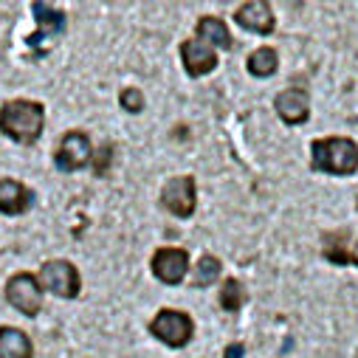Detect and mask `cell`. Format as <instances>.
<instances>
[{
    "label": "cell",
    "instance_id": "ba28073f",
    "mask_svg": "<svg viewBox=\"0 0 358 358\" xmlns=\"http://www.w3.org/2000/svg\"><path fill=\"white\" fill-rule=\"evenodd\" d=\"M189 271V254L184 248H158L152 254V274L164 285H178Z\"/></svg>",
    "mask_w": 358,
    "mask_h": 358
},
{
    "label": "cell",
    "instance_id": "4fadbf2b",
    "mask_svg": "<svg viewBox=\"0 0 358 358\" xmlns=\"http://www.w3.org/2000/svg\"><path fill=\"white\" fill-rule=\"evenodd\" d=\"M34 195L15 178H0V212L3 215H23L31 206Z\"/></svg>",
    "mask_w": 358,
    "mask_h": 358
},
{
    "label": "cell",
    "instance_id": "277c9868",
    "mask_svg": "<svg viewBox=\"0 0 358 358\" xmlns=\"http://www.w3.org/2000/svg\"><path fill=\"white\" fill-rule=\"evenodd\" d=\"M150 333L169 347H187L195 336V322L181 310H161L150 322Z\"/></svg>",
    "mask_w": 358,
    "mask_h": 358
},
{
    "label": "cell",
    "instance_id": "e0dca14e",
    "mask_svg": "<svg viewBox=\"0 0 358 358\" xmlns=\"http://www.w3.org/2000/svg\"><path fill=\"white\" fill-rule=\"evenodd\" d=\"M217 277H220V262H217V257H212V254H203V257L195 262L192 285H195V288H206V285L217 282Z\"/></svg>",
    "mask_w": 358,
    "mask_h": 358
},
{
    "label": "cell",
    "instance_id": "8992f818",
    "mask_svg": "<svg viewBox=\"0 0 358 358\" xmlns=\"http://www.w3.org/2000/svg\"><path fill=\"white\" fill-rule=\"evenodd\" d=\"M161 206L169 209L178 217H192L198 206V192H195V178L192 175H178L169 178L161 189Z\"/></svg>",
    "mask_w": 358,
    "mask_h": 358
},
{
    "label": "cell",
    "instance_id": "7402d4cb",
    "mask_svg": "<svg viewBox=\"0 0 358 358\" xmlns=\"http://www.w3.org/2000/svg\"><path fill=\"white\" fill-rule=\"evenodd\" d=\"M243 355H245V347L243 344H229L226 352H223V358H243Z\"/></svg>",
    "mask_w": 358,
    "mask_h": 358
},
{
    "label": "cell",
    "instance_id": "44dd1931",
    "mask_svg": "<svg viewBox=\"0 0 358 358\" xmlns=\"http://www.w3.org/2000/svg\"><path fill=\"white\" fill-rule=\"evenodd\" d=\"M110 161H113V147H110V144H105V147L96 152V158H94V169H96V175H108Z\"/></svg>",
    "mask_w": 358,
    "mask_h": 358
},
{
    "label": "cell",
    "instance_id": "5b68a950",
    "mask_svg": "<svg viewBox=\"0 0 358 358\" xmlns=\"http://www.w3.org/2000/svg\"><path fill=\"white\" fill-rule=\"evenodd\" d=\"M6 299L12 308H17L23 316H37L43 308V288L40 280L29 271H20L15 277H9L6 282Z\"/></svg>",
    "mask_w": 358,
    "mask_h": 358
},
{
    "label": "cell",
    "instance_id": "8fae6325",
    "mask_svg": "<svg viewBox=\"0 0 358 358\" xmlns=\"http://www.w3.org/2000/svg\"><path fill=\"white\" fill-rule=\"evenodd\" d=\"M234 20H237L240 29L254 31V34H262V37H268V34L274 31V26H277L271 6L262 3V0H251V3H243V6L237 9Z\"/></svg>",
    "mask_w": 358,
    "mask_h": 358
},
{
    "label": "cell",
    "instance_id": "9c48e42d",
    "mask_svg": "<svg viewBox=\"0 0 358 358\" xmlns=\"http://www.w3.org/2000/svg\"><path fill=\"white\" fill-rule=\"evenodd\" d=\"M31 12H34V20H37L40 31H34V34L29 37V45L37 48V54H45V45H43V43L65 31V12H59V9L48 6V3H43V0H34Z\"/></svg>",
    "mask_w": 358,
    "mask_h": 358
},
{
    "label": "cell",
    "instance_id": "d6986e66",
    "mask_svg": "<svg viewBox=\"0 0 358 358\" xmlns=\"http://www.w3.org/2000/svg\"><path fill=\"white\" fill-rule=\"evenodd\" d=\"M322 251H324V257H327L333 265H347V262H350V254L344 251V240H341L338 234H324Z\"/></svg>",
    "mask_w": 358,
    "mask_h": 358
},
{
    "label": "cell",
    "instance_id": "9a60e30c",
    "mask_svg": "<svg viewBox=\"0 0 358 358\" xmlns=\"http://www.w3.org/2000/svg\"><path fill=\"white\" fill-rule=\"evenodd\" d=\"M195 31H198V37L209 45H217V48H223V51H229L234 43H231V34H229V29H226V23L220 20V17H201L198 20V26H195Z\"/></svg>",
    "mask_w": 358,
    "mask_h": 358
},
{
    "label": "cell",
    "instance_id": "ffe728a7",
    "mask_svg": "<svg viewBox=\"0 0 358 358\" xmlns=\"http://www.w3.org/2000/svg\"><path fill=\"white\" fill-rule=\"evenodd\" d=\"M119 102H122V108H124L127 113H141V108H144V94L138 91V87H124L122 96H119Z\"/></svg>",
    "mask_w": 358,
    "mask_h": 358
},
{
    "label": "cell",
    "instance_id": "6da1fadb",
    "mask_svg": "<svg viewBox=\"0 0 358 358\" xmlns=\"http://www.w3.org/2000/svg\"><path fill=\"white\" fill-rule=\"evenodd\" d=\"M45 124V108L31 99H12L0 108V130L17 144H34Z\"/></svg>",
    "mask_w": 358,
    "mask_h": 358
},
{
    "label": "cell",
    "instance_id": "603a6c76",
    "mask_svg": "<svg viewBox=\"0 0 358 358\" xmlns=\"http://www.w3.org/2000/svg\"><path fill=\"white\" fill-rule=\"evenodd\" d=\"M352 262L358 265V243H355V248H352Z\"/></svg>",
    "mask_w": 358,
    "mask_h": 358
},
{
    "label": "cell",
    "instance_id": "cb8c5ba5",
    "mask_svg": "<svg viewBox=\"0 0 358 358\" xmlns=\"http://www.w3.org/2000/svg\"><path fill=\"white\" fill-rule=\"evenodd\" d=\"M0 358H6V355H3V352H0Z\"/></svg>",
    "mask_w": 358,
    "mask_h": 358
},
{
    "label": "cell",
    "instance_id": "52a82bcc",
    "mask_svg": "<svg viewBox=\"0 0 358 358\" xmlns=\"http://www.w3.org/2000/svg\"><path fill=\"white\" fill-rule=\"evenodd\" d=\"M94 158V150H91V138L85 133L73 130V133H65L62 141H59V150L54 155V164L62 169V172H73V169H82L87 161Z\"/></svg>",
    "mask_w": 358,
    "mask_h": 358
},
{
    "label": "cell",
    "instance_id": "5bb4252c",
    "mask_svg": "<svg viewBox=\"0 0 358 358\" xmlns=\"http://www.w3.org/2000/svg\"><path fill=\"white\" fill-rule=\"evenodd\" d=\"M0 352H3L6 358H34L31 338L23 330L9 327V324L0 327Z\"/></svg>",
    "mask_w": 358,
    "mask_h": 358
},
{
    "label": "cell",
    "instance_id": "d4e9b609",
    "mask_svg": "<svg viewBox=\"0 0 358 358\" xmlns=\"http://www.w3.org/2000/svg\"><path fill=\"white\" fill-rule=\"evenodd\" d=\"M355 206H358V198H355Z\"/></svg>",
    "mask_w": 358,
    "mask_h": 358
},
{
    "label": "cell",
    "instance_id": "30bf717a",
    "mask_svg": "<svg viewBox=\"0 0 358 358\" xmlns=\"http://www.w3.org/2000/svg\"><path fill=\"white\" fill-rule=\"evenodd\" d=\"M274 108L285 124H302L310 116V96L305 87H285L274 99Z\"/></svg>",
    "mask_w": 358,
    "mask_h": 358
},
{
    "label": "cell",
    "instance_id": "7c38bea8",
    "mask_svg": "<svg viewBox=\"0 0 358 358\" xmlns=\"http://www.w3.org/2000/svg\"><path fill=\"white\" fill-rule=\"evenodd\" d=\"M181 59H184V68L189 76H203L217 68V54L203 40H187L181 45Z\"/></svg>",
    "mask_w": 358,
    "mask_h": 358
},
{
    "label": "cell",
    "instance_id": "2e32d148",
    "mask_svg": "<svg viewBox=\"0 0 358 358\" xmlns=\"http://www.w3.org/2000/svg\"><path fill=\"white\" fill-rule=\"evenodd\" d=\"M277 68H280V57H277L274 48H268V45L257 48L248 57V73L251 76H271V73H277Z\"/></svg>",
    "mask_w": 358,
    "mask_h": 358
},
{
    "label": "cell",
    "instance_id": "ac0fdd59",
    "mask_svg": "<svg viewBox=\"0 0 358 358\" xmlns=\"http://www.w3.org/2000/svg\"><path fill=\"white\" fill-rule=\"evenodd\" d=\"M243 302H245V288L237 280H226L223 282V291H220V308L229 310V313H234V310L243 308Z\"/></svg>",
    "mask_w": 358,
    "mask_h": 358
},
{
    "label": "cell",
    "instance_id": "7a4b0ae2",
    "mask_svg": "<svg viewBox=\"0 0 358 358\" xmlns=\"http://www.w3.org/2000/svg\"><path fill=\"white\" fill-rule=\"evenodd\" d=\"M310 166L327 175H352L358 169V144L347 136H330L310 144Z\"/></svg>",
    "mask_w": 358,
    "mask_h": 358
},
{
    "label": "cell",
    "instance_id": "3957f363",
    "mask_svg": "<svg viewBox=\"0 0 358 358\" xmlns=\"http://www.w3.org/2000/svg\"><path fill=\"white\" fill-rule=\"evenodd\" d=\"M37 280H40V288H45L48 294L62 296V299L79 296V288H82L79 271L68 259H48V262H43Z\"/></svg>",
    "mask_w": 358,
    "mask_h": 358
}]
</instances>
